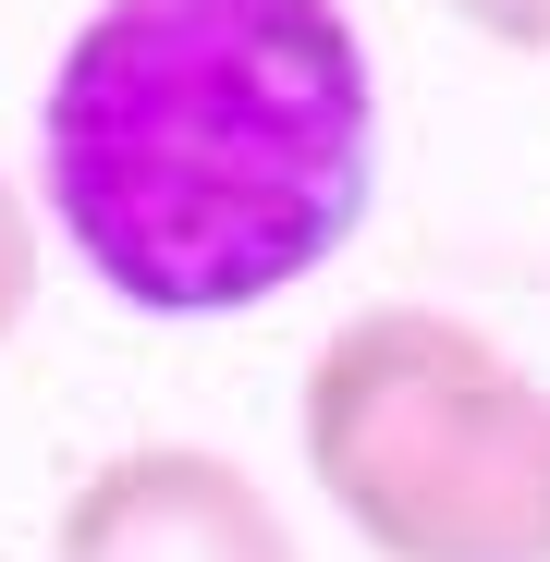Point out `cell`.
<instances>
[{"label": "cell", "instance_id": "7a4b0ae2", "mask_svg": "<svg viewBox=\"0 0 550 562\" xmlns=\"http://www.w3.org/2000/svg\"><path fill=\"white\" fill-rule=\"evenodd\" d=\"M306 477L380 562H550V380L452 306H355L306 355Z\"/></svg>", "mask_w": 550, "mask_h": 562}, {"label": "cell", "instance_id": "6da1fadb", "mask_svg": "<svg viewBox=\"0 0 550 562\" xmlns=\"http://www.w3.org/2000/svg\"><path fill=\"white\" fill-rule=\"evenodd\" d=\"M37 183L135 318H245L367 233V37L343 0H99L49 74Z\"/></svg>", "mask_w": 550, "mask_h": 562}, {"label": "cell", "instance_id": "3957f363", "mask_svg": "<svg viewBox=\"0 0 550 562\" xmlns=\"http://www.w3.org/2000/svg\"><path fill=\"white\" fill-rule=\"evenodd\" d=\"M49 562H306V550L233 452L135 440V452L74 477V502L49 526Z\"/></svg>", "mask_w": 550, "mask_h": 562}, {"label": "cell", "instance_id": "5b68a950", "mask_svg": "<svg viewBox=\"0 0 550 562\" xmlns=\"http://www.w3.org/2000/svg\"><path fill=\"white\" fill-rule=\"evenodd\" d=\"M452 25L514 49V61H550V0H452Z\"/></svg>", "mask_w": 550, "mask_h": 562}, {"label": "cell", "instance_id": "277c9868", "mask_svg": "<svg viewBox=\"0 0 550 562\" xmlns=\"http://www.w3.org/2000/svg\"><path fill=\"white\" fill-rule=\"evenodd\" d=\"M25 306H37V221L13 196V171H0V342L25 330Z\"/></svg>", "mask_w": 550, "mask_h": 562}]
</instances>
